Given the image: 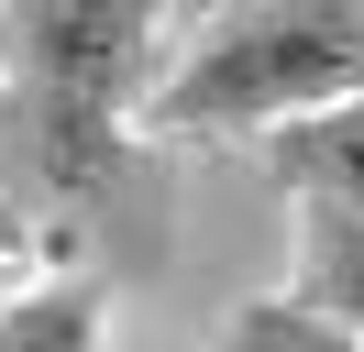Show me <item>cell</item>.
<instances>
[{"label":"cell","mask_w":364,"mask_h":352,"mask_svg":"<svg viewBox=\"0 0 364 352\" xmlns=\"http://www.w3.org/2000/svg\"><path fill=\"white\" fill-rule=\"evenodd\" d=\"M199 11H221V0H199Z\"/></svg>","instance_id":"7"},{"label":"cell","mask_w":364,"mask_h":352,"mask_svg":"<svg viewBox=\"0 0 364 352\" xmlns=\"http://www.w3.org/2000/svg\"><path fill=\"white\" fill-rule=\"evenodd\" d=\"M166 0H0V165L45 198H122L144 132V44Z\"/></svg>","instance_id":"1"},{"label":"cell","mask_w":364,"mask_h":352,"mask_svg":"<svg viewBox=\"0 0 364 352\" xmlns=\"http://www.w3.org/2000/svg\"><path fill=\"white\" fill-rule=\"evenodd\" d=\"M111 341V275H45L0 297V352H100Z\"/></svg>","instance_id":"5"},{"label":"cell","mask_w":364,"mask_h":352,"mask_svg":"<svg viewBox=\"0 0 364 352\" xmlns=\"http://www.w3.org/2000/svg\"><path fill=\"white\" fill-rule=\"evenodd\" d=\"M221 352H364L353 330H331L309 297H243L221 330Z\"/></svg>","instance_id":"6"},{"label":"cell","mask_w":364,"mask_h":352,"mask_svg":"<svg viewBox=\"0 0 364 352\" xmlns=\"http://www.w3.org/2000/svg\"><path fill=\"white\" fill-rule=\"evenodd\" d=\"M364 88V0H221L199 44L144 88L155 143H254L287 110Z\"/></svg>","instance_id":"2"},{"label":"cell","mask_w":364,"mask_h":352,"mask_svg":"<svg viewBox=\"0 0 364 352\" xmlns=\"http://www.w3.org/2000/svg\"><path fill=\"white\" fill-rule=\"evenodd\" d=\"M265 176L287 198H342V209H364V88L265 121Z\"/></svg>","instance_id":"3"},{"label":"cell","mask_w":364,"mask_h":352,"mask_svg":"<svg viewBox=\"0 0 364 352\" xmlns=\"http://www.w3.org/2000/svg\"><path fill=\"white\" fill-rule=\"evenodd\" d=\"M287 297H309L331 330L364 341V209H342V198H298V286H287Z\"/></svg>","instance_id":"4"}]
</instances>
